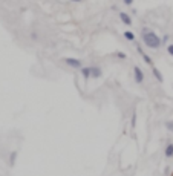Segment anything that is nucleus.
Masks as SVG:
<instances>
[{"instance_id": "0eeeda50", "label": "nucleus", "mask_w": 173, "mask_h": 176, "mask_svg": "<svg viewBox=\"0 0 173 176\" xmlns=\"http://www.w3.org/2000/svg\"><path fill=\"white\" fill-rule=\"evenodd\" d=\"M90 74H92V78H100L101 77V69L97 67V66H90Z\"/></svg>"}, {"instance_id": "dca6fc26", "label": "nucleus", "mask_w": 173, "mask_h": 176, "mask_svg": "<svg viewBox=\"0 0 173 176\" xmlns=\"http://www.w3.org/2000/svg\"><path fill=\"white\" fill-rule=\"evenodd\" d=\"M123 3H124L126 6H132V5H133V0H123Z\"/></svg>"}, {"instance_id": "9d476101", "label": "nucleus", "mask_w": 173, "mask_h": 176, "mask_svg": "<svg viewBox=\"0 0 173 176\" xmlns=\"http://www.w3.org/2000/svg\"><path fill=\"white\" fill-rule=\"evenodd\" d=\"M124 38L129 40V41H135V34L132 31H126L124 32Z\"/></svg>"}, {"instance_id": "7ed1b4c3", "label": "nucleus", "mask_w": 173, "mask_h": 176, "mask_svg": "<svg viewBox=\"0 0 173 176\" xmlns=\"http://www.w3.org/2000/svg\"><path fill=\"white\" fill-rule=\"evenodd\" d=\"M65 63L69 66V67H75V69H81V61L77 60V58H65Z\"/></svg>"}, {"instance_id": "f03ea898", "label": "nucleus", "mask_w": 173, "mask_h": 176, "mask_svg": "<svg viewBox=\"0 0 173 176\" xmlns=\"http://www.w3.org/2000/svg\"><path fill=\"white\" fill-rule=\"evenodd\" d=\"M133 77H135V81H136V83L142 84V81H144V72L141 70L140 66H135V67H133Z\"/></svg>"}, {"instance_id": "2eb2a0df", "label": "nucleus", "mask_w": 173, "mask_h": 176, "mask_svg": "<svg viewBox=\"0 0 173 176\" xmlns=\"http://www.w3.org/2000/svg\"><path fill=\"white\" fill-rule=\"evenodd\" d=\"M166 127H167L169 130L173 132V121H167V122H166Z\"/></svg>"}, {"instance_id": "423d86ee", "label": "nucleus", "mask_w": 173, "mask_h": 176, "mask_svg": "<svg viewBox=\"0 0 173 176\" xmlns=\"http://www.w3.org/2000/svg\"><path fill=\"white\" fill-rule=\"evenodd\" d=\"M164 156L166 158H173V143H169L164 150Z\"/></svg>"}, {"instance_id": "f8f14e48", "label": "nucleus", "mask_w": 173, "mask_h": 176, "mask_svg": "<svg viewBox=\"0 0 173 176\" xmlns=\"http://www.w3.org/2000/svg\"><path fill=\"white\" fill-rule=\"evenodd\" d=\"M15 158H17V152H12L11 156H9V162H11V165L15 164Z\"/></svg>"}, {"instance_id": "ddd939ff", "label": "nucleus", "mask_w": 173, "mask_h": 176, "mask_svg": "<svg viewBox=\"0 0 173 176\" xmlns=\"http://www.w3.org/2000/svg\"><path fill=\"white\" fill-rule=\"evenodd\" d=\"M130 124H132V129H135V126H136V113H135V112L132 113V121H130Z\"/></svg>"}, {"instance_id": "20e7f679", "label": "nucleus", "mask_w": 173, "mask_h": 176, "mask_svg": "<svg viewBox=\"0 0 173 176\" xmlns=\"http://www.w3.org/2000/svg\"><path fill=\"white\" fill-rule=\"evenodd\" d=\"M136 49H138V52H140V54H141V57H142V60H144V63H147L150 67L153 66V61H152V58L147 55V54H145V52L142 51V48L141 46H138V48H136Z\"/></svg>"}, {"instance_id": "1a4fd4ad", "label": "nucleus", "mask_w": 173, "mask_h": 176, "mask_svg": "<svg viewBox=\"0 0 173 176\" xmlns=\"http://www.w3.org/2000/svg\"><path fill=\"white\" fill-rule=\"evenodd\" d=\"M81 75L84 77V80H89V78H92V74H90V67H83L81 66Z\"/></svg>"}, {"instance_id": "9b49d317", "label": "nucleus", "mask_w": 173, "mask_h": 176, "mask_svg": "<svg viewBox=\"0 0 173 176\" xmlns=\"http://www.w3.org/2000/svg\"><path fill=\"white\" fill-rule=\"evenodd\" d=\"M115 57H116V58H120V60H126V58H127V55L124 54V52H121V51L115 52Z\"/></svg>"}, {"instance_id": "f257e3e1", "label": "nucleus", "mask_w": 173, "mask_h": 176, "mask_svg": "<svg viewBox=\"0 0 173 176\" xmlns=\"http://www.w3.org/2000/svg\"><path fill=\"white\" fill-rule=\"evenodd\" d=\"M141 37H142V41H144V45L150 48V49H159L161 45H162V38H159L156 34H155L153 31L150 29H142L141 31Z\"/></svg>"}, {"instance_id": "a211bd4d", "label": "nucleus", "mask_w": 173, "mask_h": 176, "mask_svg": "<svg viewBox=\"0 0 173 176\" xmlns=\"http://www.w3.org/2000/svg\"><path fill=\"white\" fill-rule=\"evenodd\" d=\"M72 2H81V0H72Z\"/></svg>"}, {"instance_id": "4468645a", "label": "nucleus", "mask_w": 173, "mask_h": 176, "mask_svg": "<svg viewBox=\"0 0 173 176\" xmlns=\"http://www.w3.org/2000/svg\"><path fill=\"white\" fill-rule=\"evenodd\" d=\"M167 52L173 57V43H169V45H167Z\"/></svg>"}, {"instance_id": "39448f33", "label": "nucleus", "mask_w": 173, "mask_h": 176, "mask_svg": "<svg viewBox=\"0 0 173 176\" xmlns=\"http://www.w3.org/2000/svg\"><path fill=\"white\" fill-rule=\"evenodd\" d=\"M120 19H121V22H123L126 26H132V19H130V15H129V14L120 12Z\"/></svg>"}, {"instance_id": "f3484780", "label": "nucleus", "mask_w": 173, "mask_h": 176, "mask_svg": "<svg viewBox=\"0 0 173 176\" xmlns=\"http://www.w3.org/2000/svg\"><path fill=\"white\" fill-rule=\"evenodd\" d=\"M169 41V35H164L162 37V43H167Z\"/></svg>"}, {"instance_id": "6e6552de", "label": "nucleus", "mask_w": 173, "mask_h": 176, "mask_svg": "<svg viewBox=\"0 0 173 176\" xmlns=\"http://www.w3.org/2000/svg\"><path fill=\"white\" fill-rule=\"evenodd\" d=\"M152 74H153V77L156 78V80H158L159 83H162V81H164V77H162V74H161V72H159V70H158L156 67H155V66H152Z\"/></svg>"}]
</instances>
